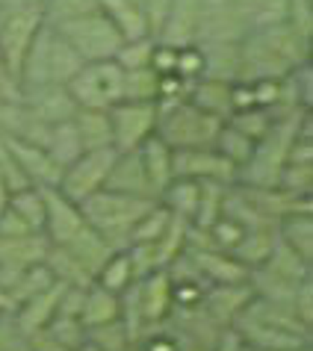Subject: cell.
<instances>
[{"label":"cell","mask_w":313,"mask_h":351,"mask_svg":"<svg viewBox=\"0 0 313 351\" xmlns=\"http://www.w3.org/2000/svg\"><path fill=\"white\" fill-rule=\"evenodd\" d=\"M310 38L296 33L287 21L251 30L240 42V77L237 80H283L310 60Z\"/></svg>","instance_id":"obj_1"},{"label":"cell","mask_w":313,"mask_h":351,"mask_svg":"<svg viewBox=\"0 0 313 351\" xmlns=\"http://www.w3.org/2000/svg\"><path fill=\"white\" fill-rule=\"evenodd\" d=\"M308 119H310V110H296V112L278 115V119L272 121V128L266 130V136L254 142V151H251L248 162L240 169L237 183L263 186V189L278 186V178L290 160V148L301 136V128H305Z\"/></svg>","instance_id":"obj_2"},{"label":"cell","mask_w":313,"mask_h":351,"mask_svg":"<svg viewBox=\"0 0 313 351\" xmlns=\"http://www.w3.org/2000/svg\"><path fill=\"white\" fill-rule=\"evenodd\" d=\"M154 204L156 201H151V198H136V195L97 189L89 198L80 201V213L89 228H95L113 248L121 251L130 245V230L136 228V221H139Z\"/></svg>","instance_id":"obj_3"},{"label":"cell","mask_w":313,"mask_h":351,"mask_svg":"<svg viewBox=\"0 0 313 351\" xmlns=\"http://www.w3.org/2000/svg\"><path fill=\"white\" fill-rule=\"evenodd\" d=\"M83 68L80 53L56 33L54 24H42L33 45L27 47L21 62V86H45V83H68Z\"/></svg>","instance_id":"obj_4"},{"label":"cell","mask_w":313,"mask_h":351,"mask_svg":"<svg viewBox=\"0 0 313 351\" xmlns=\"http://www.w3.org/2000/svg\"><path fill=\"white\" fill-rule=\"evenodd\" d=\"M219 119H213L195 104L183 101H156V130L154 136L172 151L181 148H207L222 130Z\"/></svg>","instance_id":"obj_5"},{"label":"cell","mask_w":313,"mask_h":351,"mask_svg":"<svg viewBox=\"0 0 313 351\" xmlns=\"http://www.w3.org/2000/svg\"><path fill=\"white\" fill-rule=\"evenodd\" d=\"M56 33H60L68 45L80 53L83 62H97V60H115L119 47L124 45V38L119 33L110 18H106L101 9L95 12H86L80 18H68V21L54 24Z\"/></svg>","instance_id":"obj_6"},{"label":"cell","mask_w":313,"mask_h":351,"mask_svg":"<svg viewBox=\"0 0 313 351\" xmlns=\"http://www.w3.org/2000/svg\"><path fill=\"white\" fill-rule=\"evenodd\" d=\"M65 86L83 110H110L124 101V68L115 60L83 62V68Z\"/></svg>","instance_id":"obj_7"},{"label":"cell","mask_w":313,"mask_h":351,"mask_svg":"<svg viewBox=\"0 0 313 351\" xmlns=\"http://www.w3.org/2000/svg\"><path fill=\"white\" fill-rule=\"evenodd\" d=\"M42 24H45L42 6H21L0 18V62L15 77H21L24 53L33 45L36 33L42 30Z\"/></svg>","instance_id":"obj_8"},{"label":"cell","mask_w":313,"mask_h":351,"mask_svg":"<svg viewBox=\"0 0 313 351\" xmlns=\"http://www.w3.org/2000/svg\"><path fill=\"white\" fill-rule=\"evenodd\" d=\"M115 154L119 151H115L113 145L110 148L83 151L71 165H65L62 169V178H60V183H56V189H60L65 198L80 204L83 198H89L92 192L104 189L106 174H110L113 162H115Z\"/></svg>","instance_id":"obj_9"},{"label":"cell","mask_w":313,"mask_h":351,"mask_svg":"<svg viewBox=\"0 0 313 351\" xmlns=\"http://www.w3.org/2000/svg\"><path fill=\"white\" fill-rule=\"evenodd\" d=\"M115 151H136L156 130V101H119L106 110Z\"/></svg>","instance_id":"obj_10"},{"label":"cell","mask_w":313,"mask_h":351,"mask_svg":"<svg viewBox=\"0 0 313 351\" xmlns=\"http://www.w3.org/2000/svg\"><path fill=\"white\" fill-rule=\"evenodd\" d=\"M251 30L246 18L231 0H201L198 12V33H195V45H210V42H231L240 45Z\"/></svg>","instance_id":"obj_11"},{"label":"cell","mask_w":313,"mask_h":351,"mask_svg":"<svg viewBox=\"0 0 313 351\" xmlns=\"http://www.w3.org/2000/svg\"><path fill=\"white\" fill-rule=\"evenodd\" d=\"M172 174L174 178H192V180H219V183H237V165L228 157L207 145V148H181L172 151Z\"/></svg>","instance_id":"obj_12"},{"label":"cell","mask_w":313,"mask_h":351,"mask_svg":"<svg viewBox=\"0 0 313 351\" xmlns=\"http://www.w3.org/2000/svg\"><path fill=\"white\" fill-rule=\"evenodd\" d=\"M42 192H45V237L51 245H65L86 224L80 204L65 198L56 186H42Z\"/></svg>","instance_id":"obj_13"},{"label":"cell","mask_w":313,"mask_h":351,"mask_svg":"<svg viewBox=\"0 0 313 351\" xmlns=\"http://www.w3.org/2000/svg\"><path fill=\"white\" fill-rule=\"evenodd\" d=\"M6 142V148L12 151V157L18 162V169L24 171V178L33 183V186H56L62 178V165L56 162L51 154H47L45 145H36V142H27V139H18V136H9V133H0Z\"/></svg>","instance_id":"obj_14"},{"label":"cell","mask_w":313,"mask_h":351,"mask_svg":"<svg viewBox=\"0 0 313 351\" xmlns=\"http://www.w3.org/2000/svg\"><path fill=\"white\" fill-rule=\"evenodd\" d=\"M21 104L30 110L42 124H60V121H71L74 112L80 110L77 101L68 92V86L62 83H45V86H24V97Z\"/></svg>","instance_id":"obj_15"},{"label":"cell","mask_w":313,"mask_h":351,"mask_svg":"<svg viewBox=\"0 0 313 351\" xmlns=\"http://www.w3.org/2000/svg\"><path fill=\"white\" fill-rule=\"evenodd\" d=\"M233 330L242 339V346L248 348H263V351H292L301 346H313V337L305 334H292V330H283L275 325H266V322H257L246 313H240L233 319Z\"/></svg>","instance_id":"obj_16"},{"label":"cell","mask_w":313,"mask_h":351,"mask_svg":"<svg viewBox=\"0 0 313 351\" xmlns=\"http://www.w3.org/2000/svg\"><path fill=\"white\" fill-rule=\"evenodd\" d=\"M104 189L156 201V195H154V189H151V180H148V171H145V162H142L139 148H136V151H119V154H115V162H113L110 174H106Z\"/></svg>","instance_id":"obj_17"},{"label":"cell","mask_w":313,"mask_h":351,"mask_svg":"<svg viewBox=\"0 0 313 351\" xmlns=\"http://www.w3.org/2000/svg\"><path fill=\"white\" fill-rule=\"evenodd\" d=\"M251 287L246 284H210L201 295V310L207 313L219 328H231L246 304L251 301Z\"/></svg>","instance_id":"obj_18"},{"label":"cell","mask_w":313,"mask_h":351,"mask_svg":"<svg viewBox=\"0 0 313 351\" xmlns=\"http://www.w3.org/2000/svg\"><path fill=\"white\" fill-rule=\"evenodd\" d=\"M62 292H65V284L62 280H54L51 287H45L42 292H36L33 298H27L24 304L12 313L18 330H21L24 337H36L38 330H45L47 325H51V319L56 316Z\"/></svg>","instance_id":"obj_19"},{"label":"cell","mask_w":313,"mask_h":351,"mask_svg":"<svg viewBox=\"0 0 313 351\" xmlns=\"http://www.w3.org/2000/svg\"><path fill=\"white\" fill-rule=\"evenodd\" d=\"M195 269L201 271V278L207 284H246L248 280V266L228 254V251H219V248H187L183 251Z\"/></svg>","instance_id":"obj_20"},{"label":"cell","mask_w":313,"mask_h":351,"mask_svg":"<svg viewBox=\"0 0 313 351\" xmlns=\"http://www.w3.org/2000/svg\"><path fill=\"white\" fill-rule=\"evenodd\" d=\"M198 12L201 0H172L169 15L160 27L154 42L165 47H189L195 45V33H198Z\"/></svg>","instance_id":"obj_21"},{"label":"cell","mask_w":313,"mask_h":351,"mask_svg":"<svg viewBox=\"0 0 313 351\" xmlns=\"http://www.w3.org/2000/svg\"><path fill=\"white\" fill-rule=\"evenodd\" d=\"M139 307H142L145 328H156L169 319L174 304H172V280L165 269L139 278Z\"/></svg>","instance_id":"obj_22"},{"label":"cell","mask_w":313,"mask_h":351,"mask_svg":"<svg viewBox=\"0 0 313 351\" xmlns=\"http://www.w3.org/2000/svg\"><path fill=\"white\" fill-rule=\"evenodd\" d=\"M51 248L45 233H27V237H0V269L21 271L36 263H45Z\"/></svg>","instance_id":"obj_23"},{"label":"cell","mask_w":313,"mask_h":351,"mask_svg":"<svg viewBox=\"0 0 313 351\" xmlns=\"http://www.w3.org/2000/svg\"><path fill=\"white\" fill-rule=\"evenodd\" d=\"M65 248L71 251V254L77 257V263H80V266L89 271L92 278L97 275V271H101L104 263L110 260L115 251H119V248H113L110 242H106L95 228H89V224H83V230L77 233L71 242H65Z\"/></svg>","instance_id":"obj_24"},{"label":"cell","mask_w":313,"mask_h":351,"mask_svg":"<svg viewBox=\"0 0 313 351\" xmlns=\"http://www.w3.org/2000/svg\"><path fill=\"white\" fill-rule=\"evenodd\" d=\"M187 101L195 104L198 110H204L207 115H213V119H219V121H228L233 115L231 83H224V80H210V77H201V80L192 83Z\"/></svg>","instance_id":"obj_25"},{"label":"cell","mask_w":313,"mask_h":351,"mask_svg":"<svg viewBox=\"0 0 313 351\" xmlns=\"http://www.w3.org/2000/svg\"><path fill=\"white\" fill-rule=\"evenodd\" d=\"M204 60V77L210 80L233 83L240 77V45L231 42H210V45H195Z\"/></svg>","instance_id":"obj_26"},{"label":"cell","mask_w":313,"mask_h":351,"mask_svg":"<svg viewBox=\"0 0 313 351\" xmlns=\"http://www.w3.org/2000/svg\"><path fill=\"white\" fill-rule=\"evenodd\" d=\"M121 313V304H119V295L104 287H86L83 292V307H80V322L83 328H97V325H110V322H115Z\"/></svg>","instance_id":"obj_27"},{"label":"cell","mask_w":313,"mask_h":351,"mask_svg":"<svg viewBox=\"0 0 313 351\" xmlns=\"http://www.w3.org/2000/svg\"><path fill=\"white\" fill-rule=\"evenodd\" d=\"M198 195H201V183L192 178H172V183L160 192L156 204H163L172 216H181L192 221L195 210H198Z\"/></svg>","instance_id":"obj_28"},{"label":"cell","mask_w":313,"mask_h":351,"mask_svg":"<svg viewBox=\"0 0 313 351\" xmlns=\"http://www.w3.org/2000/svg\"><path fill=\"white\" fill-rule=\"evenodd\" d=\"M187 233H189V221L181 216H172L169 228L163 230L160 239L148 242L151 245V257H154V269H169L183 251H187Z\"/></svg>","instance_id":"obj_29"},{"label":"cell","mask_w":313,"mask_h":351,"mask_svg":"<svg viewBox=\"0 0 313 351\" xmlns=\"http://www.w3.org/2000/svg\"><path fill=\"white\" fill-rule=\"evenodd\" d=\"M74 128L80 136L83 151H95V148H110L113 145V128H110V115L106 110H77L74 112Z\"/></svg>","instance_id":"obj_30"},{"label":"cell","mask_w":313,"mask_h":351,"mask_svg":"<svg viewBox=\"0 0 313 351\" xmlns=\"http://www.w3.org/2000/svg\"><path fill=\"white\" fill-rule=\"evenodd\" d=\"M278 239L296 251L301 260L313 263V213H292L278 221Z\"/></svg>","instance_id":"obj_31"},{"label":"cell","mask_w":313,"mask_h":351,"mask_svg":"<svg viewBox=\"0 0 313 351\" xmlns=\"http://www.w3.org/2000/svg\"><path fill=\"white\" fill-rule=\"evenodd\" d=\"M139 154H142V162H145V171H148V180H151V189L154 195L160 198V192L172 183V148L163 145L156 136H151L148 142L139 145Z\"/></svg>","instance_id":"obj_32"},{"label":"cell","mask_w":313,"mask_h":351,"mask_svg":"<svg viewBox=\"0 0 313 351\" xmlns=\"http://www.w3.org/2000/svg\"><path fill=\"white\" fill-rule=\"evenodd\" d=\"M278 242V230L275 228H263V230H246V237L237 242V248L231 251L233 257H237L242 266H263V263L269 260L272 248H275Z\"/></svg>","instance_id":"obj_33"},{"label":"cell","mask_w":313,"mask_h":351,"mask_svg":"<svg viewBox=\"0 0 313 351\" xmlns=\"http://www.w3.org/2000/svg\"><path fill=\"white\" fill-rule=\"evenodd\" d=\"M47 154L56 160L65 169L71 165L77 157L83 154V145H80V136H77V128L74 121H60V124H51L47 130V142H45Z\"/></svg>","instance_id":"obj_34"},{"label":"cell","mask_w":313,"mask_h":351,"mask_svg":"<svg viewBox=\"0 0 313 351\" xmlns=\"http://www.w3.org/2000/svg\"><path fill=\"white\" fill-rule=\"evenodd\" d=\"M269 271H275L278 278L283 280H290V284H301V280H308L310 278V263L308 260H301L296 251H292L287 242H275V248H272V254L269 260L263 263Z\"/></svg>","instance_id":"obj_35"},{"label":"cell","mask_w":313,"mask_h":351,"mask_svg":"<svg viewBox=\"0 0 313 351\" xmlns=\"http://www.w3.org/2000/svg\"><path fill=\"white\" fill-rule=\"evenodd\" d=\"M246 18L248 30H260V27L281 24L287 15V0H231Z\"/></svg>","instance_id":"obj_36"},{"label":"cell","mask_w":313,"mask_h":351,"mask_svg":"<svg viewBox=\"0 0 313 351\" xmlns=\"http://www.w3.org/2000/svg\"><path fill=\"white\" fill-rule=\"evenodd\" d=\"M201 183V195H198V210L195 219L189 221L198 230H210L213 221L222 216V204H224V192L231 183H219V180H198Z\"/></svg>","instance_id":"obj_37"},{"label":"cell","mask_w":313,"mask_h":351,"mask_svg":"<svg viewBox=\"0 0 313 351\" xmlns=\"http://www.w3.org/2000/svg\"><path fill=\"white\" fill-rule=\"evenodd\" d=\"M9 210L18 213L30 230L36 233H45V192L42 186H24L9 195Z\"/></svg>","instance_id":"obj_38"},{"label":"cell","mask_w":313,"mask_h":351,"mask_svg":"<svg viewBox=\"0 0 313 351\" xmlns=\"http://www.w3.org/2000/svg\"><path fill=\"white\" fill-rule=\"evenodd\" d=\"M133 280H136V275H133V263H130V257H127V251H124V248H121V251H115V254L101 266V271L95 275V284H97V287H104V289H110V292H115V295H121V292L130 287Z\"/></svg>","instance_id":"obj_39"},{"label":"cell","mask_w":313,"mask_h":351,"mask_svg":"<svg viewBox=\"0 0 313 351\" xmlns=\"http://www.w3.org/2000/svg\"><path fill=\"white\" fill-rule=\"evenodd\" d=\"M213 148H216L222 157H228L233 165H237V171L242 169V165L248 162L251 151H254V142L248 139L246 133H240L237 128H231V124H222V130L216 136V142H213ZM240 178V174H237Z\"/></svg>","instance_id":"obj_40"},{"label":"cell","mask_w":313,"mask_h":351,"mask_svg":"<svg viewBox=\"0 0 313 351\" xmlns=\"http://www.w3.org/2000/svg\"><path fill=\"white\" fill-rule=\"evenodd\" d=\"M45 334L54 337L56 343H62L65 348H71V351H77L86 343V328H83L80 316L62 313V310H56V316L51 319V325L45 328Z\"/></svg>","instance_id":"obj_41"},{"label":"cell","mask_w":313,"mask_h":351,"mask_svg":"<svg viewBox=\"0 0 313 351\" xmlns=\"http://www.w3.org/2000/svg\"><path fill=\"white\" fill-rule=\"evenodd\" d=\"M160 95V74L154 68L124 71V101H156Z\"/></svg>","instance_id":"obj_42"},{"label":"cell","mask_w":313,"mask_h":351,"mask_svg":"<svg viewBox=\"0 0 313 351\" xmlns=\"http://www.w3.org/2000/svg\"><path fill=\"white\" fill-rule=\"evenodd\" d=\"M272 121H275V115L269 110H263V106H251V110H242V112H233L224 124H231V128H237L240 133H246L251 142H257L266 136V130L272 128Z\"/></svg>","instance_id":"obj_43"},{"label":"cell","mask_w":313,"mask_h":351,"mask_svg":"<svg viewBox=\"0 0 313 351\" xmlns=\"http://www.w3.org/2000/svg\"><path fill=\"white\" fill-rule=\"evenodd\" d=\"M172 221V213L163 207V204H154V207L145 213V216L136 221V228L130 230V245H136V242H154L163 237V230L169 228Z\"/></svg>","instance_id":"obj_44"},{"label":"cell","mask_w":313,"mask_h":351,"mask_svg":"<svg viewBox=\"0 0 313 351\" xmlns=\"http://www.w3.org/2000/svg\"><path fill=\"white\" fill-rule=\"evenodd\" d=\"M154 47L156 42L151 36H142V38H130L119 47L115 53V62H119L124 71H136V68H151V56H154Z\"/></svg>","instance_id":"obj_45"},{"label":"cell","mask_w":313,"mask_h":351,"mask_svg":"<svg viewBox=\"0 0 313 351\" xmlns=\"http://www.w3.org/2000/svg\"><path fill=\"white\" fill-rule=\"evenodd\" d=\"M278 189L299 195V198H310L313 192V162H287L278 178Z\"/></svg>","instance_id":"obj_46"},{"label":"cell","mask_w":313,"mask_h":351,"mask_svg":"<svg viewBox=\"0 0 313 351\" xmlns=\"http://www.w3.org/2000/svg\"><path fill=\"white\" fill-rule=\"evenodd\" d=\"M86 339L95 343L101 351H121L130 346V337H127V330L119 319L110 322V325H97V328H89L86 330Z\"/></svg>","instance_id":"obj_47"},{"label":"cell","mask_w":313,"mask_h":351,"mask_svg":"<svg viewBox=\"0 0 313 351\" xmlns=\"http://www.w3.org/2000/svg\"><path fill=\"white\" fill-rule=\"evenodd\" d=\"M292 30L313 42V0H287V15H283Z\"/></svg>","instance_id":"obj_48"},{"label":"cell","mask_w":313,"mask_h":351,"mask_svg":"<svg viewBox=\"0 0 313 351\" xmlns=\"http://www.w3.org/2000/svg\"><path fill=\"white\" fill-rule=\"evenodd\" d=\"M172 74H181L183 80H201L204 77V60H201V51L195 45L189 47H178V56H174V71Z\"/></svg>","instance_id":"obj_49"},{"label":"cell","mask_w":313,"mask_h":351,"mask_svg":"<svg viewBox=\"0 0 313 351\" xmlns=\"http://www.w3.org/2000/svg\"><path fill=\"white\" fill-rule=\"evenodd\" d=\"M0 351H30V337L18 330L12 313H0Z\"/></svg>","instance_id":"obj_50"},{"label":"cell","mask_w":313,"mask_h":351,"mask_svg":"<svg viewBox=\"0 0 313 351\" xmlns=\"http://www.w3.org/2000/svg\"><path fill=\"white\" fill-rule=\"evenodd\" d=\"M292 310H296V316L301 319V325L313 330V278L299 284L296 298H292Z\"/></svg>","instance_id":"obj_51"},{"label":"cell","mask_w":313,"mask_h":351,"mask_svg":"<svg viewBox=\"0 0 313 351\" xmlns=\"http://www.w3.org/2000/svg\"><path fill=\"white\" fill-rule=\"evenodd\" d=\"M169 6H172V0H139V9L145 15V24H148L151 38H156V33H160L165 15H169Z\"/></svg>","instance_id":"obj_52"},{"label":"cell","mask_w":313,"mask_h":351,"mask_svg":"<svg viewBox=\"0 0 313 351\" xmlns=\"http://www.w3.org/2000/svg\"><path fill=\"white\" fill-rule=\"evenodd\" d=\"M30 351H71V348H65L62 343H56V339L47 337L45 330H38L36 337H30Z\"/></svg>","instance_id":"obj_53"},{"label":"cell","mask_w":313,"mask_h":351,"mask_svg":"<svg viewBox=\"0 0 313 351\" xmlns=\"http://www.w3.org/2000/svg\"><path fill=\"white\" fill-rule=\"evenodd\" d=\"M213 351H242V339L237 337V330L228 328V330H222V337Z\"/></svg>","instance_id":"obj_54"},{"label":"cell","mask_w":313,"mask_h":351,"mask_svg":"<svg viewBox=\"0 0 313 351\" xmlns=\"http://www.w3.org/2000/svg\"><path fill=\"white\" fill-rule=\"evenodd\" d=\"M9 195H12V189L6 186V180H3V174H0V213H3L9 207Z\"/></svg>","instance_id":"obj_55"},{"label":"cell","mask_w":313,"mask_h":351,"mask_svg":"<svg viewBox=\"0 0 313 351\" xmlns=\"http://www.w3.org/2000/svg\"><path fill=\"white\" fill-rule=\"evenodd\" d=\"M242 351H263V348H248V346H242ZM292 351H313V346H301V348H292Z\"/></svg>","instance_id":"obj_56"},{"label":"cell","mask_w":313,"mask_h":351,"mask_svg":"<svg viewBox=\"0 0 313 351\" xmlns=\"http://www.w3.org/2000/svg\"><path fill=\"white\" fill-rule=\"evenodd\" d=\"M77 351H101V348H97L95 343H89V339H86V343H83L80 348H77Z\"/></svg>","instance_id":"obj_57"}]
</instances>
